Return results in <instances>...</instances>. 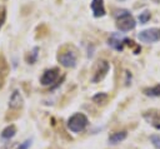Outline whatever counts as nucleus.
<instances>
[{"label": "nucleus", "instance_id": "nucleus-1", "mask_svg": "<svg viewBox=\"0 0 160 149\" xmlns=\"http://www.w3.org/2000/svg\"><path fill=\"white\" fill-rule=\"evenodd\" d=\"M58 61L65 68H75L78 61L76 49L72 45H64L58 51Z\"/></svg>", "mask_w": 160, "mask_h": 149}, {"label": "nucleus", "instance_id": "nucleus-2", "mask_svg": "<svg viewBox=\"0 0 160 149\" xmlns=\"http://www.w3.org/2000/svg\"><path fill=\"white\" fill-rule=\"evenodd\" d=\"M115 16H116L115 25L120 31H130L136 25L135 19L128 10H120V11H118V14H115Z\"/></svg>", "mask_w": 160, "mask_h": 149}, {"label": "nucleus", "instance_id": "nucleus-3", "mask_svg": "<svg viewBox=\"0 0 160 149\" xmlns=\"http://www.w3.org/2000/svg\"><path fill=\"white\" fill-rule=\"evenodd\" d=\"M88 124H89V119H88V116H86L85 114H82V113H75V114H72V115L68 119V123H66L69 130L72 131V133L84 131L85 128L88 126Z\"/></svg>", "mask_w": 160, "mask_h": 149}, {"label": "nucleus", "instance_id": "nucleus-4", "mask_svg": "<svg viewBox=\"0 0 160 149\" xmlns=\"http://www.w3.org/2000/svg\"><path fill=\"white\" fill-rule=\"evenodd\" d=\"M110 64L106 60H99L96 61L94 69H92V76H91V83H100L106 74L109 73Z\"/></svg>", "mask_w": 160, "mask_h": 149}, {"label": "nucleus", "instance_id": "nucleus-5", "mask_svg": "<svg viewBox=\"0 0 160 149\" xmlns=\"http://www.w3.org/2000/svg\"><path fill=\"white\" fill-rule=\"evenodd\" d=\"M138 38L142 43H156L160 40V29L159 28H150L146 30H142L138 34Z\"/></svg>", "mask_w": 160, "mask_h": 149}, {"label": "nucleus", "instance_id": "nucleus-6", "mask_svg": "<svg viewBox=\"0 0 160 149\" xmlns=\"http://www.w3.org/2000/svg\"><path fill=\"white\" fill-rule=\"evenodd\" d=\"M59 76H60V70H59V68L46 69V70L42 73L41 78H40V83H41L42 85H51V84H54V83L59 79Z\"/></svg>", "mask_w": 160, "mask_h": 149}, {"label": "nucleus", "instance_id": "nucleus-7", "mask_svg": "<svg viewBox=\"0 0 160 149\" xmlns=\"http://www.w3.org/2000/svg\"><path fill=\"white\" fill-rule=\"evenodd\" d=\"M142 118L155 129H160V110L158 109L146 110L142 113Z\"/></svg>", "mask_w": 160, "mask_h": 149}, {"label": "nucleus", "instance_id": "nucleus-8", "mask_svg": "<svg viewBox=\"0 0 160 149\" xmlns=\"http://www.w3.org/2000/svg\"><path fill=\"white\" fill-rule=\"evenodd\" d=\"M10 73V66H9V63L5 58V55L2 53H0V89L4 88V84H5V80L8 78Z\"/></svg>", "mask_w": 160, "mask_h": 149}, {"label": "nucleus", "instance_id": "nucleus-9", "mask_svg": "<svg viewBox=\"0 0 160 149\" xmlns=\"http://www.w3.org/2000/svg\"><path fill=\"white\" fill-rule=\"evenodd\" d=\"M24 105V98L19 90H14L9 99V108L11 110H19Z\"/></svg>", "mask_w": 160, "mask_h": 149}, {"label": "nucleus", "instance_id": "nucleus-10", "mask_svg": "<svg viewBox=\"0 0 160 149\" xmlns=\"http://www.w3.org/2000/svg\"><path fill=\"white\" fill-rule=\"evenodd\" d=\"M92 15L95 18H101L105 15V6H104V0H92L90 4Z\"/></svg>", "mask_w": 160, "mask_h": 149}, {"label": "nucleus", "instance_id": "nucleus-11", "mask_svg": "<svg viewBox=\"0 0 160 149\" xmlns=\"http://www.w3.org/2000/svg\"><path fill=\"white\" fill-rule=\"evenodd\" d=\"M124 39H125V38H122V36H120V35L112 34V35L108 39V44H109L112 49H115V50H118V51H122V49H124V46H125Z\"/></svg>", "mask_w": 160, "mask_h": 149}, {"label": "nucleus", "instance_id": "nucleus-12", "mask_svg": "<svg viewBox=\"0 0 160 149\" xmlns=\"http://www.w3.org/2000/svg\"><path fill=\"white\" fill-rule=\"evenodd\" d=\"M126 136H128V131H125V130L115 131V133H111V134L109 135L108 141H109L110 144L115 145V144H119V143H121L122 140H125Z\"/></svg>", "mask_w": 160, "mask_h": 149}, {"label": "nucleus", "instance_id": "nucleus-13", "mask_svg": "<svg viewBox=\"0 0 160 149\" xmlns=\"http://www.w3.org/2000/svg\"><path fill=\"white\" fill-rule=\"evenodd\" d=\"M15 134H16V126L14 124H10L5 129H2V131H1V139L10 140Z\"/></svg>", "mask_w": 160, "mask_h": 149}, {"label": "nucleus", "instance_id": "nucleus-14", "mask_svg": "<svg viewBox=\"0 0 160 149\" xmlns=\"http://www.w3.org/2000/svg\"><path fill=\"white\" fill-rule=\"evenodd\" d=\"M49 33H50V30H49L48 25H46V24H40V25L36 28V30H35V39H36V40L42 39V38L48 36Z\"/></svg>", "mask_w": 160, "mask_h": 149}, {"label": "nucleus", "instance_id": "nucleus-15", "mask_svg": "<svg viewBox=\"0 0 160 149\" xmlns=\"http://www.w3.org/2000/svg\"><path fill=\"white\" fill-rule=\"evenodd\" d=\"M108 99H109V95L106 93H96L91 98L92 103H95L96 105H105L106 101H108Z\"/></svg>", "mask_w": 160, "mask_h": 149}, {"label": "nucleus", "instance_id": "nucleus-16", "mask_svg": "<svg viewBox=\"0 0 160 149\" xmlns=\"http://www.w3.org/2000/svg\"><path fill=\"white\" fill-rule=\"evenodd\" d=\"M38 56H39V48H38V46H35L30 53H28V54H26L25 60H26V63H28V64H34V63L38 60Z\"/></svg>", "mask_w": 160, "mask_h": 149}, {"label": "nucleus", "instance_id": "nucleus-17", "mask_svg": "<svg viewBox=\"0 0 160 149\" xmlns=\"http://www.w3.org/2000/svg\"><path fill=\"white\" fill-rule=\"evenodd\" d=\"M142 93L148 96H160V84L151 86V88H145Z\"/></svg>", "mask_w": 160, "mask_h": 149}, {"label": "nucleus", "instance_id": "nucleus-18", "mask_svg": "<svg viewBox=\"0 0 160 149\" xmlns=\"http://www.w3.org/2000/svg\"><path fill=\"white\" fill-rule=\"evenodd\" d=\"M150 18H151V14H150V11L146 10L139 15V21H140V24H146L150 20Z\"/></svg>", "mask_w": 160, "mask_h": 149}, {"label": "nucleus", "instance_id": "nucleus-19", "mask_svg": "<svg viewBox=\"0 0 160 149\" xmlns=\"http://www.w3.org/2000/svg\"><path fill=\"white\" fill-rule=\"evenodd\" d=\"M150 141H151V144L154 145L155 149H160V135L152 134V135L150 136Z\"/></svg>", "mask_w": 160, "mask_h": 149}, {"label": "nucleus", "instance_id": "nucleus-20", "mask_svg": "<svg viewBox=\"0 0 160 149\" xmlns=\"http://www.w3.org/2000/svg\"><path fill=\"white\" fill-rule=\"evenodd\" d=\"M5 19H6V8L4 5H0V29L4 25Z\"/></svg>", "mask_w": 160, "mask_h": 149}, {"label": "nucleus", "instance_id": "nucleus-21", "mask_svg": "<svg viewBox=\"0 0 160 149\" xmlns=\"http://www.w3.org/2000/svg\"><path fill=\"white\" fill-rule=\"evenodd\" d=\"M31 139H26V140H24L22 143H20L18 146H16V149H29L30 148V145H31Z\"/></svg>", "mask_w": 160, "mask_h": 149}, {"label": "nucleus", "instance_id": "nucleus-22", "mask_svg": "<svg viewBox=\"0 0 160 149\" xmlns=\"http://www.w3.org/2000/svg\"><path fill=\"white\" fill-rule=\"evenodd\" d=\"M125 75H126V79H125V85L128 86V85H130L131 84V73L130 71H125Z\"/></svg>", "mask_w": 160, "mask_h": 149}, {"label": "nucleus", "instance_id": "nucleus-23", "mask_svg": "<svg viewBox=\"0 0 160 149\" xmlns=\"http://www.w3.org/2000/svg\"><path fill=\"white\" fill-rule=\"evenodd\" d=\"M151 1H154V3H156V4H160V0H151Z\"/></svg>", "mask_w": 160, "mask_h": 149}, {"label": "nucleus", "instance_id": "nucleus-24", "mask_svg": "<svg viewBox=\"0 0 160 149\" xmlns=\"http://www.w3.org/2000/svg\"><path fill=\"white\" fill-rule=\"evenodd\" d=\"M118 1H125V0H118Z\"/></svg>", "mask_w": 160, "mask_h": 149}]
</instances>
